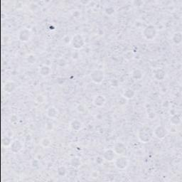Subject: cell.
Wrapping results in <instances>:
<instances>
[{
    "instance_id": "cell-1",
    "label": "cell",
    "mask_w": 182,
    "mask_h": 182,
    "mask_svg": "<svg viewBox=\"0 0 182 182\" xmlns=\"http://www.w3.org/2000/svg\"><path fill=\"white\" fill-rule=\"evenodd\" d=\"M154 136V131L147 125L143 126L138 132V139L142 143H148Z\"/></svg>"
},
{
    "instance_id": "cell-2",
    "label": "cell",
    "mask_w": 182,
    "mask_h": 182,
    "mask_svg": "<svg viewBox=\"0 0 182 182\" xmlns=\"http://www.w3.org/2000/svg\"><path fill=\"white\" fill-rule=\"evenodd\" d=\"M142 35L145 39L147 41H152L156 38L157 35V29L152 25H149L145 27L142 31Z\"/></svg>"
},
{
    "instance_id": "cell-3",
    "label": "cell",
    "mask_w": 182,
    "mask_h": 182,
    "mask_svg": "<svg viewBox=\"0 0 182 182\" xmlns=\"http://www.w3.org/2000/svg\"><path fill=\"white\" fill-rule=\"evenodd\" d=\"M90 78L93 83L100 84L105 79V73L102 70H95L90 73Z\"/></svg>"
},
{
    "instance_id": "cell-4",
    "label": "cell",
    "mask_w": 182,
    "mask_h": 182,
    "mask_svg": "<svg viewBox=\"0 0 182 182\" xmlns=\"http://www.w3.org/2000/svg\"><path fill=\"white\" fill-rule=\"evenodd\" d=\"M85 40L80 34H76L73 36L72 40H71V43L72 46L75 49H81L85 46Z\"/></svg>"
},
{
    "instance_id": "cell-5",
    "label": "cell",
    "mask_w": 182,
    "mask_h": 182,
    "mask_svg": "<svg viewBox=\"0 0 182 182\" xmlns=\"http://www.w3.org/2000/svg\"><path fill=\"white\" fill-rule=\"evenodd\" d=\"M115 166L119 170H125L129 166L128 159L127 157H123V156L118 157L115 159Z\"/></svg>"
},
{
    "instance_id": "cell-6",
    "label": "cell",
    "mask_w": 182,
    "mask_h": 182,
    "mask_svg": "<svg viewBox=\"0 0 182 182\" xmlns=\"http://www.w3.org/2000/svg\"><path fill=\"white\" fill-rule=\"evenodd\" d=\"M153 131L154 136L159 139H163L167 134V129L162 125L157 126Z\"/></svg>"
},
{
    "instance_id": "cell-7",
    "label": "cell",
    "mask_w": 182,
    "mask_h": 182,
    "mask_svg": "<svg viewBox=\"0 0 182 182\" xmlns=\"http://www.w3.org/2000/svg\"><path fill=\"white\" fill-rule=\"evenodd\" d=\"M105 103L106 98L103 95H101V94L95 95L93 98V100H92V104L95 107H98V108H102L105 105Z\"/></svg>"
},
{
    "instance_id": "cell-8",
    "label": "cell",
    "mask_w": 182,
    "mask_h": 182,
    "mask_svg": "<svg viewBox=\"0 0 182 182\" xmlns=\"http://www.w3.org/2000/svg\"><path fill=\"white\" fill-rule=\"evenodd\" d=\"M113 151L115 155H123L127 152V147L122 142H116L113 147Z\"/></svg>"
},
{
    "instance_id": "cell-9",
    "label": "cell",
    "mask_w": 182,
    "mask_h": 182,
    "mask_svg": "<svg viewBox=\"0 0 182 182\" xmlns=\"http://www.w3.org/2000/svg\"><path fill=\"white\" fill-rule=\"evenodd\" d=\"M31 36V32L27 29H24L19 32V39L22 42H27L29 41Z\"/></svg>"
},
{
    "instance_id": "cell-10",
    "label": "cell",
    "mask_w": 182,
    "mask_h": 182,
    "mask_svg": "<svg viewBox=\"0 0 182 182\" xmlns=\"http://www.w3.org/2000/svg\"><path fill=\"white\" fill-rule=\"evenodd\" d=\"M10 147H11V151L13 153L17 154L22 151L23 149V144L21 141L18 140V139H15L12 142Z\"/></svg>"
},
{
    "instance_id": "cell-11",
    "label": "cell",
    "mask_w": 182,
    "mask_h": 182,
    "mask_svg": "<svg viewBox=\"0 0 182 182\" xmlns=\"http://www.w3.org/2000/svg\"><path fill=\"white\" fill-rule=\"evenodd\" d=\"M46 115L51 119H57L59 117L58 110L53 106L50 107L46 110Z\"/></svg>"
},
{
    "instance_id": "cell-12",
    "label": "cell",
    "mask_w": 182,
    "mask_h": 182,
    "mask_svg": "<svg viewBox=\"0 0 182 182\" xmlns=\"http://www.w3.org/2000/svg\"><path fill=\"white\" fill-rule=\"evenodd\" d=\"M154 76L157 80H163L166 77V72L162 68H157L154 71Z\"/></svg>"
},
{
    "instance_id": "cell-13",
    "label": "cell",
    "mask_w": 182,
    "mask_h": 182,
    "mask_svg": "<svg viewBox=\"0 0 182 182\" xmlns=\"http://www.w3.org/2000/svg\"><path fill=\"white\" fill-rule=\"evenodd\" d=\"M135 95V91L130 87H127L124 90L123 93H122V97L126 100L132 99Z\"/></svg>"
},
{
    "instance_id": "cell-14",
    "label": "cell",
    "mask_w": 182,
    "mask_h": 182,
    "mask_svg": "<svg viewBox=\"0 0 182 182\" xmlns=\"http://www.w3.org/2000/svg\"><path fill=\"white\" fill-rule=\"evenodd\" d=\"M115 153L113 150H107L103 154V159L107 162H113L115 159Z\"/></svg>"
},
{
    "instance_id": "cell-15",
    "label": "cell",
    "mask_w": 182,
    "mask_h": 182,
    "mask_svg": "<svg viewBox=\"0 0 182 182\" xmlns=\"http://www.w3.org/2000/svg\"><path fill=\"white\" fill-rule=\"evenodd\" d=\"M131 76L134 80H140L143 78V72L140 69L136 68L132 71Z\"/></svg>"
},
{
    "instance_id": "cell-16",
    "label": "cell",
    "mask_w": 182,
    "mask_h": 182,
    "mask_svg": "<svg viewBox=\"0 0 182 182\" xmlns=\"http://www.w3.org/2000/svg\"><path fill=\"white\" fill-rule=\"evenodd\" d=\"M70 127H71L72 130L75 131V132H78L82 128V123L79 120H73L70 124Z\"/></svg>"
},
{
    "instance_id": "cell-17",
    "label": "cell",
    "mask_w": 182,
    "mask_h": 182,
    "mask_svg": "<svg viewBox=\"0 0 182 182\" xmlns=\"http://www.w3.org/2000/svg\"><path fill=\"white\" fill-rule=\"evenodd\" d=\"M51 73V69L49 66H43L40 68L39 73L41 76L46 77L48 76Z\"/></svg>"
},
{
    "instance_id": "cell-18",
    "label": "cell",
    "mask_w": 182,
    "mask_h": 182,
    "mask_svg": "<svg viewBox=\"0 0 182 182\" xmlns=\"http://www.w3.org/2000/svg\"><path fill=\"white\" fill-rule=\"evenodd\" d=\"M170 122L174 126L180 125L181 123V118L177 114H174L170 119Z\"/></svg>"
},
{
    "instance_id": "cell-19",
    "label": "cell",
    "mask_w": 182,
    "mask_h": 182,
    "mask_svg": "<svg viewBox=\"0 0 182 182\" xmlns=\"http://www.w3.org/2000/svg\"><path fill=\"white\" fill-rule=\"evenodd\" d=\"M16 89V84L14 82H7L4 85V90L8 93L14 92Z\"/></svg>"
},
{
    "instance_id": "cell-20",
    "label": "cell",
    "mask_w": 182,
    "mask_h": 182,
    "mask_svg": "<svg viewBox=\"0 0 182 182\" xmlns=\"http://www.w3.org/2000/svg\"><path fill=\"white\" fill-rule=\"evenodd\" d=\"M172 41L175 44L178 45L182 41V34L181 32H176L172 36Z\"/></svg>"
},
{
    "instance_id": "cell-21",
    "label": "cell",
    "mask_w": 182,
    "mask_h": 182,
    "mask_svg": "<svg viewBox=\"0 0 182 182\" xmlns=\"http://www.w3.org/2000/svg\"><path fill=\"white\" fill-rule=\"evenodd\" d=\"M71 165L74 168H78L81 165V162L78 157H73L71 160Z\"/></svg>"
},
{
    "instance_id": "cell-22",
    "label": "cell",
    "mask_w": 182,
    "mask_h": 182,
    "mask_svg": "<svg viewBox=\"0 0 182 182\" xmlns=\"http://www.w3.org/2000/svg\"><path fill=\"white\" fill-rule=\"evenodd\" d=\"M66 172H67V169H66V167H63V166L59 167L57 169V174L59 176H62V177H64V176H66Z\"/></svg>"
},
{
    "instance_id": "cell-23",
    "label": "cell",
    "mask_w": 182,
    "mask_h": 182,
    "mask_svg": "<svg viewBox=\"0 0 182 182\" xmlns=\"http://www.w3.org/2000/svg\"><path fill=\"white\" fill-rule=\"evenodd\" d=\"M1 142H2L3 146H4V147L10 146L12 142V139H10L9 137H8V136H4V137H2V139H1Z\"/></svg>"
},
{
    "instance_id": "cell-24",
    "label": "cell",
    "mask_w": 182,
    "mask_h": 182,
    "mask_svg": "<svg viewBox=\"0 0 182 182\" xmlns=\"http://www.w3.org/2000/svg\"><path fill=\"white\" fill-rule=\"evenodd\" d=\"M41 145L43 147H48L51 145V140L48 138H43L41 140Z\"/></svg>"
},
{
    "instance_id": "cell-25",
    "label": "cell",
    "mask_w": 182,
    "mask_h": 182,
    "mask_svg": "<svg viewBox=\"0 0 182 182\" xmlns=\"http://www.w3.org/2000/svg\"><path fill=\"white\" fill-rule=\"evenodd\" d=\"M115 8L113 7V6H108V7H107L105 10V12L106 14L108 15H113V14L115 13Z\"/></svg>"
},
{
    "instance_id": "cell-26",
    "label": "cell",
    "mask_w": 182,
    "mask_h": 182,
    "mask_svg": "<svg viewBox=\"0 0 182 182\" xmlns=\"http://www.w3.org/2000/svg\"><path fill=\"white\" fill-rule=\"evenodd\" d=\"M27 61L29 63V64H35V63H36V58L34 55H32V54H31V55H29V56L27 57Z\"/></svg>"
},
{
    "instance_id": "cell-27",
    "label": "cell",
    "mask_w": 182,
    "mask_h": 182,
    "mask_svg": "<svg viewBox=\"0 0 182 182\" xmlns=\"http://www.w3.org/2000/svg\"><path fill=\"white\" fill-rule=\"evenodd\" d=\"M147 117L150 120H152L155 118V113L152 110H150V111H147Z\"/></svg>"
},
{
    "instance_id": "cell-28",
    "label": "cell",
    "mask_w": 182,
    "mask_h": 182,
    "mask_svg": "<svg viewBox=\"0 0 182 182\" xmlns=\"http://www.w3.org/2000/svg\"><path fill=\"white\" fill-rule=\"evenodd\" d=\"M110 83H111V85L113 87H118L119 82H118V80H117V79H113V80H111V82H110Z\"/></svg>"
},
{
    "instance_id": "cell-29",
    "label": "cell",
    "mask_w": 182,
    "mask_h": 182,
    "mask_svg": "<svg viewBox=\"0 0 182 182\" xmlns=\"http://www.w3.org/2000/svg\"><path fill=\"white\" fill-rule=\"evenodd\" d=\"M103 161H104V159H103V157H96V163L98 164H102Z\"/></svg>"
},
{
    "instance_id": "cell-30",
    "label": "cell",
    "mask_w": 182,
    "mask_h": 182,
    "mask_svg": "<svg viewBox=\"0 0 182 182\" xmlns=\"http://www.w3.org/2000/svg\"><path fill=\"white\" fill-rule=\"evenodd\" d=\"M46 128L47 130H48V131L52 130L53 128V123H51V122H48V123L46 124Z\"/></svg>"
},
{
    "instance_id": "cell-31",
    "label": "cell",
    "mask_w": 182,
    "mask_h": 182,
    "mask_svg": "<svg viewBox=\"0 0 182 182\" xmlns=\"http://www.w3.org/2000/svg\"><path fill=\"white\" fill-rule=\"evenodd\" d=\"M77 110H78V111L79 112V113H83L85 110V108L83 105H79L77 107Z\"/></svg>"
},
{
    "instance_id": "cell-32",
    "label": "cell",
    "mask_w": 182,
    "mask_h": 182,
    "mask_svg": "<svg viewBox=\"0 0 182 182\" xmlns=\"http://www.w3.org/2000/svg\"><path fill=\"white\" fill-rule=\"evenodd\" d=\"M18 120V118H17V117L16 116V115H12V118H11V120H10V122H12V123H14V122H16Z\"/></svg>"
},
{
    "instance_id": "cell-33",
    "label": "cell",
    "mask_w": 182,
    "mask_h": 182,
    "mask_svg": "<svg viewBox=\"0 0 182 182\" xmlns=\"http://www.w3.org/2000/svg\"><path fill=\"white\" fill-rule=\"evenodd\" d=\"M134 4L135 6H142L144 4V1H134Z\"/></svg>"
}]
</instances>
